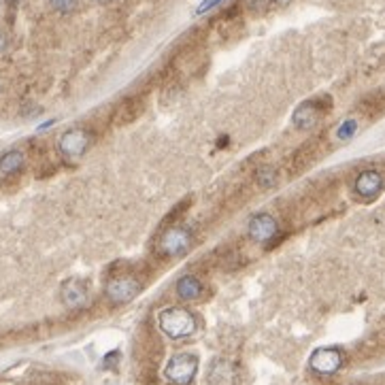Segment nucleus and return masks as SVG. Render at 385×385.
<instances>
[{
    "instance_id": "obj_1",
    "label": "nucleus",
    "mask_w": 385,
    "mask_h": 385,
    "mask_svg": "<svg viewBox=\"0 0 385 385\" xmlns=\"http://www.w3.org/2000/svg\"><path fill=\"white\" fill-rule=\"evenodd\" d=\"M158 326L169 339L183 341L196 332V317L183 307H169L158 313Z\"/></svg>"
},
{
    "instance_id": "obj_2",
    "label": "nucleus",
    "mask_w": 385,
    "mask_h": 385,
    "mask_svg": "<svg viewBox=\"0 0 385 385\" xmlns=\"http://www.w3.org/2000/svg\"><path fill=\"white\" fill-rule=\"evenodd\" d=\"M192 247V232L186 226H173L160 234L158 251L164 258H181Z\"/></svg>"
},
{
    "instance_id": "obj_3",
    "label": "nucleus",
    "mask_w": 385,
    "mask_h": 385,
    "mask_svg": "<svg viewBox=\"0 0 385 385\" xmlns=\"http://www.w3.org/2000/svg\"><path fill=\"white\" fill-rule=\"evenodd\" d=\"M198 372V358L194 354H177L164 368V377L175 385H190Z\"/></svg>"
},
{
    "instance_id": "obj_4",
    "label": "nucleus",
    "mask_w": 385,
    "mask_h": 385,
    "mask_svg": "<svg viewBox=\"0 0 385 385\" xmlns=\"http://www.w3.org/2000/svg\"><path fill=\"white\" fill-rule=\"evenodd\" d=\"M92 145V134L85 128H69L58 139V151L66 160H79Z\"/></svg>"
},
{
    "instance_id": "obj_5",
    "label": "nucleus",
    "mask_w": 385,
    "mask_h": 385,
    "mask_svg": "<svg viewBox=\"0 0 385 385\" xmlns=\"http://www.w3.org/2000/svg\"><path fill=\"white\" fill-rule=\"evenodd\" d=\"M247 234L253 243L268 245L279 234V222L270 213H255L247 224Z\"/></svg>"
},
{
    "instance_id": "obj_6",
    "label": "nucleus",
    "mask_w": 385,
    "mask_h": 385,
    "mask_svg": "<svg viewBox=\"0 0 385 385\" xmlns=\"http://www.w3.org/2000/svg\"><path fill=\"white\" fill-rule=\"evenodd\" d=\"M141 281H136L134 277H115L104 286V294L106 298L115 302V304H126L130 300H134L141 294Z\"/></svg>"
},
{
    "instance_id": "obj_7",
    "label": "nucleus",
    "mask_w": 385,
    "mask_h": 385,
    "mask_svg": "<svg viewBox=\"0 0 385 385\" xmlns=\"http://www.w3.org/2000/svg\"><path fill=\"white\" fill-rule=\"evenodd\" d=\"M345 362V356L341 349L337 347H321V349H315L311 360H309V366L313 372L317 374H335Z\"/></svg>"
},
{
    "instance_id": "obj_8",
    "label": "nucleus",
    "mask_w": 385,
    "mask_h": 385,
    "mask_svg": "<svg viewBox=\"0 0 385 385\" xmlns=\"http://www.w3.org/2000/svg\"><path fill=\"white\" fill-rule=\"evenodd\" d=\"M323 111H326V108H323V104H321L319 98L317 100H307V102H302V104L296 106V111L292 113V122H294L296 128L309 130V128L317 126V122L321 120V113Z\"/></svg>"
},
{
    "instance_id": "obj_9",
    "label": "nucleus",
    "mask_w": 385,
    "mask_h": 385,
    "mask_svg": "<svg viewBox=\"0 0 385 385\" xmlns=\"http://www.w3.org/2000/svg\"><path fill=\"white\" fill-rule=\"evenodd\" d=\"M239 383V368L226 360L215 358L209 366V385H237Z\"/></svg>"
},
{
    "instance_id": "obj_10",
    "label": "nucleus",
    "mask_w": 385,
    "mask_h": 385,
    "mask_svg": "<svg viewBox=\"0 0 385 385\" xmlns=\"http://www.w3.org/2000/svg\"><path fill=\"white\" fill-rule=\"evenodd\" d=\"M60 298H62L66 309H81V307H85L88 298H90L85 281H81V279L64 281L62 288H60Z\"/></svg>"
},
{
    "instance_id": "obj_11",
    "label": "nucleus",
    "mask_w": 385,
    "mask_h": 385,
    "mask_svg": "<svg viewBox=\"0 0 385 385\" xmlns=\"http://www.w3.org/2000/svg\"><path fill=\"white\" fill-rule=\"evenodd\" d=\"M354 190L362 200H372L383 190V175L379 171H364V173L358 175V179L354 183Z\"/></svg>"
},
{
    "instance_id": "obj_12",
    "label": "nucleus",
    "mask_w": 385,
    "mask_h": 385,
    "mask_svg": "<svg viewBox=\"0 0 385 385\" xmlns=\"http://www.w3.org/2000/svg\"><path fill=\"white\" fill-rule=\"evenodd\" d=\"M175 292L181 300H198L202 296V284L194 274H183L175 286Z\"/></svg>"
},
{
    "instance_id": "obj_13",
    "label": "nucleus",
    "mask_w": 385,
    "mask_h": 385,
    "mask_svg": "<svg viewBox=\"0 0 385 385\" xmlns=\"http://www.w3.org/2000/svg\"><path fill=\"white\" fill-rule=\"evenodd\" d=\"M145 108V102L143 98H128L120 108H118V115H115V124L120 126H126L130 122H134Z\"/></svg>"
},
{
    "instance_id": "obj_14",
    "label": "nucleus",
    "mask_w": 385,
    "mask_h": 385,
    "mask_svg": "<svg viewBox=\"0 0 385 385\" xmlns=\"http://www.w3.org/2000/svg\"><path fill=\"white\" fill-rule=\"evenodd\" d=\"M24 162H26L24 153L18 151V149H11V151H7L3 158H0V173L7 175V177L9 175H18L24 169Z\"/></svg>"
},
{
    "instance_id": "obj_15",
    "label": "nucleus",
    "mask_w": 385,
    "mask_h": 385,
    "mask_svg": "<svg viewBox=\"0 0 385 385\" xmlns=\"http://www.w3.org/2000/svg\"><path fill=\"white\" fill-rule=\"evenodd\" d=\"M258 186L262 188V190H270V188H274L279 183V171L274 169V167H270V164H266V167H262L260 171H258Z\"/></svg>"
},
{
    "instance_id": "obj_16",
    "label": "nucleus",
    "mask_w": 385,
    "mask_h": 385,
    "mask_svg": "<svg viewBox=\"0 0 385 385\" xmlns=\"http://www.w3.org/2000/svg\"><path fill=\"white\" fill-rule=\"evenodd\" d=\"M49 7L60 15H69L77 11L79 0H49Z\"/></svg>"
},
{
    "instance_id": "obj_17",
    "label": "nucleus",
    "mask_w": 385,
    "mask_h": 385,
    "mask_svg": "<svg viewBox=\"0 0 385 385\" xmlns=\"http://www.w3.org/2000/svg\"><path fill=\"white\" fill-rule=\"evenodd\" d=\"M356 132H358V122H356V120H345V122L339 126L337 136H339L341 141H349Z\"/></svg>"
},
{
    "instance_id": "obj_18",
    "label": "nucleus",
    "mask_w": 385,
    "mask_h": 385,
    "mask_svg": "<svg viewBox=\"0 0 385 385\" xmlns=\"http://www.w3.org/2000/svg\"><path fill=\"white\" fill-rule=\"evenodd\" d=\"M270 3H272V0H245V7L251 13H264L270 7Z\"/></svg>"
},
{
    "instance_id": "obj_19",
    "label": "nucleus",
    "mask_w": 385,
    "mask_h": 385,
    "mask_svg": "<svg viewBox=\"0 0 385 385\" xmlns=\"http://www.w3.org/2000/svg\"><path fill=\"white\" fill-rule=\"evenodd\" d=\"M219 3H224V0H202L200 3V7L196 9V15H204L206 11H211V9H215Z\"/></svg>"
},
{
    "instance_id": "obj_20",
    "label": "nucleus",
    "mask_w": 385,
    "mask_h": 385,
    "mask_svg": "<svg viewBox=\"0 0 385 385\" xmlns=\"http://www.w3.org/2000/svg\"><path fill=\"white\" fill-rule=\"evenodd\" d=\"M272 3H277L279 7H288V5L292 3V0H272Z\"/></svg>"
},
{
    "instance_id": "obj_21",
    "label": "nucleus",
    "mask_w": 385,
    "mask_h": 385,
    "mask_svg": "<svg viewBox=\"0 0 385 385\" xmlns=\"http://www.w3.org/2000/svg\"><path fill=\"white\" fill-rule=\"evenodd\" d=\"M94 3H96V5H111L113 0H94Z\"/></svg>"
},
{
    "instance_id": "obj_22",
    "label": "nucleus",
    "mask_w": 385,
    "mask_h": 385,
    "mask_svg": "<svg viewBox=\"0 0 385 385\" xmlns=\"http://www.w3.org/2000/svg\"><path fill=\"white\" fill-rule=\"evenodd\" d=\"M5 47H7V41L5 36H0V51H5Z\"/></svg>"
}]
</instances>
